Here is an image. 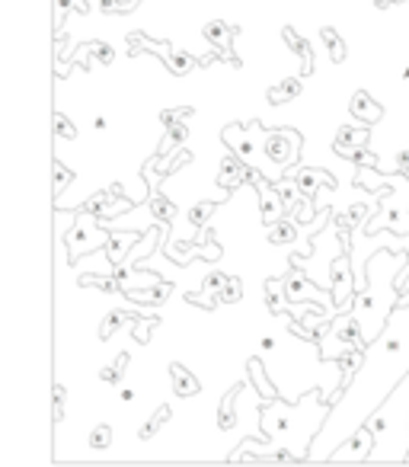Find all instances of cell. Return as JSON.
<instances>
[{
    "instance_id": "7a4b0ae2",
    "label": "cell",
    "mask_w": 409,
    "mask_h": 467,
    "mask_svg": "<svg viewBox=\"0 0 409 467\" xmlns=\"http://www.w3.org/2000/svg\"><path fill=\"white\" fill-rule=\"evenodd\" d=\"M330 410L332 403L323 390H307V397H301L294 407H288L281 400L266 403L260 413L262 441L279 445L291 458H311V445L320 435V429H323Z\"/></svg>"
},
{
    "instance_id": "6da1fadb",
    "label": "cell",
    "mask_w": 409,
    "mask_h": 467,
    "mask_svg": "<svg viewBox=\"0 0 409 467\" xmlns=\"http://www.w3.org/2000/svg\"><path fill=\"white\" fill-rule=\"evenodd\" d=\"M409 375V295L390 311L381 337L371 339L358 356V368L345 381V390L332 403L323 429L313 439L311 458H330L345 439L358 432L371 420L387 394Z\"/></svg>"
},
{
    "instance_id": "3957f363",
    "label": "cell",
    "mask_w": 409,
    "mask_h": 467,
    "mask_svg": "<svg viewBox=\"0 0 409 467\" xmlns=\"http://www.w3.org/2000/svg\"><path fill=\"white\" fill-rule=\"evenodd\" d=\"M406 269H409V256L387 254V250H377L364 263V288L355 295V305H352V320L362 330L364 343L381 337L390 311L403 301V292L396 285H400Z\"/></svg>"
}]
</instances>
